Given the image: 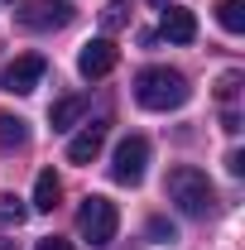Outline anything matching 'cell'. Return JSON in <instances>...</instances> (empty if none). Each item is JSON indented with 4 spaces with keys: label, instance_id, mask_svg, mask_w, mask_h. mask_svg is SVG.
<instances>
[{
    "label": "cell",
    "instance_id": "obj_8",
    "mask_svg": "<svg viewBox=\"0 0 245 250\" xmlns=\"http://www.w3.org/2000/svg\"><path fill=\"white\" fill-rule=\"evenodd\" d=\"M101 145H106V121L82 125V130L67 140V164H92V159L101 154Z\"/></svg>",
    "mask_w": 245,
    "mask_h": 250
},
{
    "label": "cell",
    "instance_id": "obj_6",
    "mask_svg": "<svg viewBox=\"0 0 245 250\" xmlns=\"http://www.w3.org/2000/svg\"><path fill=\"white\" fill-rule=\"evenodd\" d=\"M43 72H48V58L43 53H24V58H15L5 67V77H0V87L10 96H29L39 82H43Z\"/></svg>",
    "mask_w": 245,
    "mask_h": 250
},
{
    "label": "cell",
    "instance_id": "obj_21",
    "mask_svg": "<svg viewBox=\"0 0 245 250\" xmlns=\"http://www.w3.org/2000/svg\"><path fill=\"white\" fill-rule=\"evenodd\" d=\"M5 5H10V0H0V10H5Z\"/></svg>",
    "mask_w": 245,
    "mask_h": 250
},
{
    "label": "cell",
    "instance_id": "obj_20",
    "mask_svg": "<svg viewBox=\"0 0 245 250\" xmlns=\"http://www.w3.org/2000/svg\"><path fill=\"white\" fill-rule=\"evenodd\" d=\"M154 5H168V0H154Z\"/></svg>",
    "mask_w": 245,
    "mask_h": 250
},
{
    "label": "cell",
    "instance_id": "obj_18",
    "mask_svg": "<svg viewBox=\"0 0 245 250\" xmlns=\"http://www.w3.org/2000/svg\"><path fill=\"white\" fill-rule=\"evenodd\" d=\"M149 236H154V241H173V226H163V221H149Z\"/></svg>",
    "mask_w": 245,
    "mask_h": 250
},
{
    "label": "cell",
    "instance_id": "obj_13",
    "mask_svg": "<svg viewBox=\"0 0 245 250\" xmlns=\"http://www.w3.org/2000/svg\"><path fill=\"white\" fill-rule=\"evenodd\" d=\"M216 24L226 34H241L245 29V0H216Z\"/></svg>",
    "mask_w": 245,
    "mask_h": 250
},
{
    "label": "cell",
    "instance_id": "obj_19",
    "mask_svg": "<svg viewBox=\"0 0 245 250\" xmlns=\"http://www.w3.org/2000/svg\"><path fill=\"white\" fill-rule=\"evenodd\" d=\"M226 168H231V173H245V154H241V149L226 154Z\"/></svg>",
    "mask_w": 245,
    "mask_h": 250
},
{
    "label": "cell",
    "instance_id": "obj_16",
    "mask_svg": "<svg viewBox=\"0 0 245 250\" xmlns=\"http://www.w3.org/2000/svg\"><path fill=\"white\" fill-rule=\"evenodd\" d=\"M24 217H29V207H20L15 192H0V221H15V226H20Z\"/></svg>",
    "mask_w": 245,
    "mask_h": 250
},
{
    "label": "cell",
    "instance_id": "obj_7",
    "mask_svg": "<svg viewBox=\"0 0 245 250\" xmlns=\"http://www.w3.org/2000/svg\"><path fill=\"white\" fill-rule=\"evenodd\" d=\"M116 62H121V48H116L111 39H87L82 53H77V72H82L87 82H96V77H106Z\"/></svg>",
    "mask_w": 245,
    "mask_h": 250
},
{
    "label": "cell",
    "instance_id": "obj_9",
    "mask_svg": "<svg viewBox=\"0 0 245 250\" xmlns=\"http://www.w3.org/2000/svg\"><path fill=\"white\" fill-rule=\"evenodd\" d=\"M159 34H163L168 43H192V39H197V15H192V10H183V5H168V10H163Z\"/></svg>",
    "mask_w": 245,
    "mask_h": 250
},
{
    "label": "cell",
    "instance_id": "obj_14",
    "mask_svg": "<svg viewBox=\"0 0 245 250\" xmlns=\"http://www.w3.org/2000/svg\"><path fill=\"white\" fill-rule=\"evenodd\" d=\"M101 24H106V29H125V24H130V0H111V5L101 10Z\"/></svg>",
    "mask_w": 245,
    "mask_h": 250
},
{
    "label": "cell",
    "instance_id": "obj_17",
    "mask_svg": "<svg viewBox=\"0 0 245 250\" xmlns=\"http://www.w3.org/2000/svg\"><path fill=\"white\" fill-rule=\"evenodd\" d=\"M34 250H72V241H62V236H43Z\"/></svg>",
    "mask_w": 245,
    "mask_h": 250
},
{
    "label": "cell",
    "instance_id": "obj_15",
    "mask_svg": "<svg viewBox=\"0 0 245 250\" xmlns=\"http://www.w3.org/2000/svg\"><path fill=\"white\" fill-rule=\"evenodd\" d=\"M216 96H221V106H226V111H236V96H241V72H226V77L216 82Z\"/></svg>",
    "mask_w": 245,
    "mask_h": 250
},
{
    "label": "cell",
    "instance_id": "obj_12",
    "mask_svg": "<svg viewBox=\"0 0 245 250\" xmlns=\"http://www.w3.org/2000/svg\"><path fill=\"white\" fill-rule=\"evenodd\" d=\"M29 145V125L20 116H0V149H24Z\"/></svg>",
    "mask_w": 245,
    "mask_h": 250
},
{
    "label": "cell",
    "instance_id": "obj_4",
    "mask_svg": "<svg viewBox=\"0 0 245 250\" xmlns=\"http://www.w3.org/2000/svg\"><path fill=\"white\" fill-rule=\"evenodd\" d=\"M144 168H149V140L144 135H125L116 145V154H111V178L135 188V183H144Z\"/></svg>",
    "mask_w": 245,
    "mask_h": 250
},
{
    "label": "cell",
    "instance_id": "obj_1",
    "mask_svg": "<svg viewBox=\"0 0 245 250\" xmlns=\"http://www.w3.org/2000/svg\"><path fill=\"white\" fill-rule=\"evenodd\" d=\"M187 96H192V87L178 67H144L135 77V101L144 111H178V106H187Z\"/></svg>",
    "mask_w": 245,
    "mask_h": 250
},
{
    "label": "cell",
    "instance_id": "obj_2",
    "mask_svg": "<svg viewBox=\"0 0 245 250\" xmlns=\"http://www.w3.org/2000/svg\"><path fill=\"white\" fill-rule=\"evenodd\" d=\"M163 197H168L183 217H207V212L216 207V192H212V183H207V173H202V168H192V164H183V168H173V173H168Z\"/></svg>",
    "mask_w": 245,
    "mask_h": 250
},
{
    "label": "cell",
    "instance_id": "obj_3",
    "mask_svg": "<svg viewBox=\"0 0 245 250\" xmlns=\"http://www.w3.org/2000/svg\"><path fill=\"white\" fill-rule=\"evenodd\" d=\"M77 231H82L92 246H111L116 231H121V212H116V202L101 197V192H92V197L82 202V212H77Z\"/></svg>",
    "mask_w": 245,
    "mask_h": 250
},
{
    "label": "cell",
    "instance_id": "obj_5",
    "mask_svg": "<svg viewBox=\"0 0 245 250\" xmlns=\"http://www.w3.org/2000/svg\"><path fill=\"white\" fill-rule=\"evenodd\" d=\"M77 20L72 0H34L29 10H20V29H67Z\"/></svg>",
    "mask_w": 245,
    "mask_h": 250
},
{
    "label": "cell",
    "instance_id": "obj_10",
    "mask_svg": "<svg viewBox=\"0 0 245 250\" xmlns=\"http://www.w3.org/2000/svg\"><path fill=\"white\" fill-rule=\"evenodd\" d=\"M58 197H62L58 173H53V168H43V173L34 178V212H53V207H58Z\"/></svg>",
    "mask_w": 245,
    "mask_h": 250
},
{
    "label": "cell",
    "instance_id": "obj_11",
    "mask_svg": "<svg viewBox=\"0 0 245 250\" xmlns=\"http://www.w3.org/2000/svg\"><path fill=\"white\" fill-rule=\"evenodd\" d=\"M82 111H87V96H62L58 106L48 111V121H53V130H72L82 121Z\"/></svg>",
    "mask_w": 245,
    "mask_h": 250
}]
</instances>
